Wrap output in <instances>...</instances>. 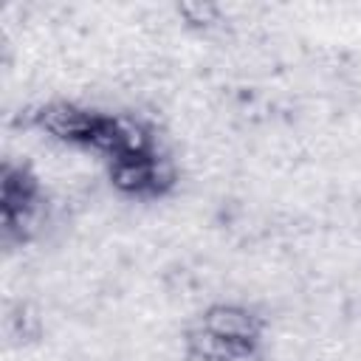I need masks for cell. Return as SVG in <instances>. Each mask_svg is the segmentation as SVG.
<instances>
[{"mask_svg":"<svg viewBox=\"0 0 361 361\" xmlns=\"http://www.w3.org/2000/svg\"><path fill=\"white\" fill-rule=\"evenodd\" d=\"M200 324L217 338L231 344H259V336L265 327L262 319L243 305H212L203 310Z\"/></svg>","mask_w":361,"mask_h":361,"instance_id":"obj_2","label":"cell"},{"mask_svg":"<svg viewBox=\"0 0 361 361\" xmlns=\"http://www.w3.org/2000/svg\"><path fill=\"white\" fill-rule=\"evenodd\" d=\"M226 361H265L259 353V344H234L226 355Z\"/></svg>","mask_w":361,"mask_h":361,"instance_id":"obj_8","label":"cell"},{"mask_svg":"<svg viewBox=\"0 0 361 361\" xmlns=\"http://www.w3.org/2000/svg\"><path fill=\"white\" fill-rule=\"evenodd\" d=\"M175 11H178V17L189 25V28H214V25H220L223 23V6H217V3H200V0H189V3H178L175 6Z\"/></svg>","mask_w":361,"mask_h":361,"instance_id":"obj_7","label":"cell"},{"mask_svg":"<svg viewBox=\"0 0 361 361\" xmlns=\"http://www.w3.org/2000/svg\"><path fill=\"white\" fill-rule=\"evenodd\" d=\"M183 338H186V353H189L195 361H226L228 350L234 347L231 341H223V338H217L214 333H209L203 324L186 330Z\"/></svg>","mask_w":361,"mask_h":361,"instance_id":"obj_5","label":"cell"},{"mask_svg":"<svg viewBox=\"0 0 361 361\" xmlns=\"http://www.w3.org/2000/svg\"><path fill=\"white\" fill-rule=\"evenodd\" d=\"M155 152V135L138 116H116V155L113 158H149Z\"/></svg>","mask_w":361,"mask_h":361,"instance_id":"obj_3","label":"cell"},{"mask_svg":"<svg viewBox=\"0 0 361 361\" xmlns=\"http://www.w3.org/2000/svg\"><path fill=\"white\" fill-rule=\"evenodd\" d=\"M178 180H180V172H178L175 158H169L166 152H152L149 155V195L161 197L172 192Z\"/></svg>","mask_w":361,"mask_h":361,"instance_id":"obj_6","label":"cell"},{"mask_svg":"<svg viewBox=\"0 0 361 361\" xmlns=\"http://www.w3.org/2000/svg\"><path fill=\"white\" fill-rule=\"evenodd\" d=\"M110 183L121 195H149V158H113Z\"/></svg>","mask_w":361,"mask_h":361,"instance_id":"obj_4","label":"cell"},{"mask_svg":"<svg viewBox=\"0 0 361 361\" xmlns=\"http://www.w3.org/2000/svg\"><path fill=\"white\" fill-rule=\"evenodd\" d=\"M96 118L99 113L93 110H85L73 102H48L42 107L34 110L31 116V124L37 130H42L45 135L56 138V141H65V144H90V133L96 127Z\"/></svg>","mask_w":361,"mask_h":361,"instance_id":"obj_1","label":"cell"}]
</instances>
